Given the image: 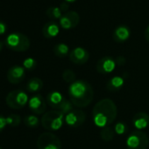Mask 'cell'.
<instances>
[{"label": "cell", "instance_id": "obj_20", "mask_svg": "<svg viewBox=\"0 0 149 149\" xmlns=\"http://www.w3.org/2000/svg\"><path fill=\"white\" fill-rule=\"evenodd\" d=\"M54 53L55 56L59 58H64L68 55H69V47L64 44V43H59L54 45Z\"/></svg>", "mask_w": 149, "mask_h": 149}, {"label": "cell", "instance_id": "obj_3", "mask_svg": "<svg viewBox=\"0 0 149 149\" xmlns=\"http://www.w3.org/2000/svg\"><path fill=\"white\" fill-rule=\"evenodd\" d=\"M30 39L28 37L20 32H13L9 34L5 40L4 45L11 51L23 52L30 48Z\"/></svg>", "mask_w": 149, "mask_h": 149}, {"label": "cell", "instance_id": "obj_25", "mask_svg": "<svg viewBox=\"0 0 149 149\" xmlns=\"http://www.w3.org/2000/svg\"><path fill=\"white\" fill-rule=\"evenodd\" d=\"M62 79L63 80L66 82V83H73L76 81V73L70 70V69H67L65 70L63 72H62Z\"/></svg>", "mask_w": 149, "mask_h": 149}, {"label": "cell", "instance_id": "obj_28", "mask_svg": "<svg viewBox=\"0 0 149 149\" xmlns=\"http://www.w3.org/2000/svg\"><path fill=\"white\" fill-rule=\"evenodd\" d=\"M114 131L117 134L119 135H122V134H125L126 132H127V126L125 122L123 121H119L118 122L116 125H115V127H114Z\"/></svg>", "mask_w": 149, "mask_h": 149}, {"label": "cell", "instance_id": "obj_4", "mask_svg": "<svg viewBox=\"0 0 149 149\" xmlns=\"http://www.w3.org/2000/svg\"><path fill=\"white\" fill-rule=\"evenodd\" d=\"M65 121V115L59 110H53L46 113L41 117L42 127L49 131H57L62 127Z\"/></svg>", "mask_w": 149, "mask_h": 149}, {"label": "cell", "instance_id": "obj_29", "mask_svg": "<svg viewBox=\"0 0 149 149\" xmlns=\"http://www.w3.org/2000/svg\"><path fill=\"white\" fill-rule=\"evenodd\" d=\"M6 126H7L6 118L4 116H3L2 114H0V132H2L5 128Z\"/></svg>", "mask_w": 149, "mask_h": 149}, {"label": "cell", "instance_id": "obj_6", "mask_svg": "<svg viewBox=\"0 0 149 149\" xmlns=\"http://www.w3.org/2000/svg\"><path fill=\"white\" fill-rule=\"evenodd\" d=\"M6 104L12 109H21L29 101L27 94L22 90H14L6 96Z\"/></svg>", "mask_w": 149, "mask_h": 149}, {"label": "cell", "instance_id": "obj_2", "mask_svg": "<svg viewBox=\"0 0 149 149\" xmlns=\"http://www.w3.org/2000/svg\"><path fill=\"white\" fill-rule=\"evenodd\" d=\"M68 95L72 104L79 108L88 107L94 98V90L91 85L83 79L71 83L68 87Z\"/></svg>", "mask_w": 149, "mask_h": 149}, {"label": "cell", "instance_id": "obj_11", "mask_svg": "<svg viewBox=\"0 0 149 149\" xmlns=\"http://www.w3.org/2000/svg\"><path fill=\"white\" fill-rule=\"evenodd\" d=\"M116 65H117L116 60L110 56H106L97 61L96 67H97V71L99 73L109 74L115 70Z\"/></svg>", "mask_w": 149, "mask_h": 149}, {"label": "cell", "instance_id": "obj_26", "mask_svg": "<svg viewBox=\"0 0 149 149\" xmlns=\"http://www.w3.org/2000/svg\"><path fill=\"white\" fill-rule=\"evenodd\" d=\"M73 106L74 105L72 104V102L70 101V100H65L58 110L60 112H61L64 115H66V114H68L69 112H71L73 110Z\"/></svg>", "mask_w": 149, "mask_h": 149}, {"label": "cell", "instance_id": "obj_24", "mask_svg": "<svg viewBox=\"0 0 149 149\" xmlns=\"http://www.w3.org/2000/svg\"><path fill=\"white\" fill-rule=\"evenodd\" d=\"M6 118V122H7V125L10 126V127H18L20 122H21V118L19 115L18 114H15V113H11V114H9L8 116L5 117Z\"/></svg>", "mask_w": 149, "mask_h": 149}, {"label": "cell", "instance_id": "obj_8", "mask_svg": "<svg viewBox=\"0 0 149 149\" xmlns=\"http://www.w3.org/2000/svg\"><path fill=\"white\" fill-rule=\"evenodd\" d=\"M86 120V114L80 109H73L68 114L65 115V122L68 126L76 128L81 127Z\"/></svg>", "mask_w": 149, "mask_h": 149}, {"label": "cell", "instance_id": "obj_31", "mask_svg": "<svg viewBox=\"0 0 149 149\" xmlns=\"http://www.w3.org/2000/svg\"><path fill=\"white\" fill-rule=\"evenodd\" d=\"M115 60H116V64L119 65H123L126 63V59H125L123 57H119V58H117V59H115Z\"/></svg>", "mask_w": 149, "mask_h": 149}, {"label": "cell", "instance_id": "obj_15", "mask_svg": "<svg viewBox=\"0 0 149 149\" xmlns=\"http://www.w3.org/2000/svg\"><path fill=\"white\" fill-rule=\"evenodd\" d=\"M60 32V25L55 21H49L44 24L42 28V34L46 38H55Z\"/></svg>", "mask_w": 149, "mask_h": 149}, {"label": "cell", "instance_id": "obj_21", "mask_svg": "<svg viewBox=\"0 0 149 149\" xmlns=\"http://www.w3.org/2000/svg\"><path fill=\"white\" fill-rule=\"evenodd\" d=\"M115 131L112 127H105L103 128H101L100 130V137L101 139L105 141V142H110L112 141L114 137H115Z\"/></svg>", "mask_w": 149, "mask_h": 149}, {"label": "cell", "instance_id": "obj_19", "mask_svg": "<svg viewBox=\"0 0 149 149\" xmlns=\"http://www.w3.org/2000/svg\"><path fill=\"white\" fill-rule=\"evenodd\" d=\"M42 87H43V81L39 78H32L31 79L28 80L25 86L27 92L34 94L39 93L42 89Z\"/></svg>", "mask_w": 149, "mask_h": 149}, {"label": "cell", "instance_id": "obj_14", "mask_svg": "<svg viewBox=\"0 0 149 149\" xmlns=\"http://www.w3.org/2000/svg\"><path fill=\"white\" fill-rule=\"evenodd\" d=\"M131 36L130 28L126 25H119L115 28L112 33L113 40L117 43H124Z\"/></svg>", "mask_w": 149, "mask_h": 149}, {"label": "cell", "instance_id": "obj_33", "mask_svg": "<svg viewBox=\"0 0 149 149\" xmlns=\"http://www.w3.org/2000/svg\"><path fill=\"white\" fill-rule=\"evenodd\" d=\"M145 38L147 39V41L149 42V25L145 30Z\"/></svg>", "mask_w": 149, "mask_h": 149}, {"label": "cell", "instance_id": "obj_34", "mask_svg": "<svg viewBox=\"0 0 149 149\" xmlns=\"http://www.w3.org/2000/svg\"><path fill=\"white\" fill-rule=\"evenodd\" d=\"M4 44L3 42H1V41H0V52L3 50V48H4Z\"/></svg>", "mask_w": 149, "mask_h": 149}, {"label": "cell", "instance_id": "obj_22", "mask_svg": "<svg viewBox=\"0 0 149 149\" xmlns=\"http://www.w3.org/2000/svg\"><path fill=\"white\" fill-rule=\"evenodd\" d=\"M62 10H61L60 7H55V6H50L49 8H47L46 14L47 16L53 19V20H56V19H60L61 17L62 14Z\"/></svg>", "mask_w": 149, "mask_h": 149}, {"label": "cell", "instance_id": "obj_36", "mask_svg": "<svg viewBox=\"0 0 149 149\" xmlns=\"http://www.w3.org/2000/svg\"><path fill=\"white\" fill-rule=\"evenodd\" d=\"M0 149H2V148H1V147H0Z\"/></svg>", "mask_w": 149, "mask_h": 149}, {"label": "cell", "instance_id": "obj_18", "mask_svg": "<svg viewBox=\"0 0 149 149\" xmlns=\"http://www.w3.org/2000/svg\"><path fill=\"white\" fill-rule=\"evenodd\" d=\"M125 84V79L120 76L112 77L106 84V88L110 92H117L120 90Z\"/></svg>", "mask_w": 149, "mask_h": 149}, {"label": "cell", "instance_id": "obj_1", "mask_svg": "<svg viewBox=\"0 0 149 149\" xmlns=\"http://www.w3.org/2000/svg\"><path fill=\"white\" fill-rule=\"evenodd\" d=\"M117 115V106L111 99H103L99 100L92 110L93 121L97 127L101 128L112 125L115 121Z\"/></svg>", "mask_w": 149, "mask_h": 149}, {"label": "cell", "instance_id": "obj_16", "mask_svg": "<svg viewBox=\"0 0 149 149\" xmlns=\"http://www.w3.org/2000/svg\"><path fill=\"white\" fill-rule=\"evenodd\" d=\"M65 100H66L65 97L59 92H51L47 96V104L51 107H53L56 110H58L60 108V107L61 106V104L63 103V101Z\"/></svg>", "mask_w": 149, "mask_h": 149}, {"label": "cell", "instance_id": "obj_12", "mask_svg": "<svg viewBox=\"0 0 149 149\" xmlns=\"http://www.w3.org/2000/svg\"><path fill=\"white\" fill-rule=\"evenodd\" d=\"M90 54L83 47H76L69 53V59L76 65H83L88 62Z\"/></svg>", "mask_w": 149, "mask_h": 149}, {"label": "cell", "instance_id": "obj_13", "mask_svg": "<svg viewBox=\"0 0 149 149\" xmlns=\"http://www.w3.org/2000/svg\"><path fill=\"white\" fill-rule=\"evenodd\" d=\"M25 78V69L20 65H13L7 72V79L11 84H18Z\"/></svg>", "mask_w": 149, "mask_h": 149}, {"label": "cell", "instance_id": "obj_30", "mask_svg": "<svg viewBox=\"0 0 149 149\" xmlns=\"http://www.w3.org/2000/svg\"><path fill=\"white\" fill-rule=\"evenodd\" d=\"M6 29H7L6 24L4 22H3V21L0 20V35L4 34L6 32Z\"/></svg>", "mask_w": 149, "mask_h": 149}, {"label": "cell", "instance_id": "obj_23", "mask_svg": "<svg viewBox=\"0 0 149 149\" xmlns=\"http://www.w3.org/2000/svg\"><path fill=\"white\" fill-rule=\"evenodd\" d=\"M24 123L26 127H28L30 128H36L40 124V120L36 115L30 114V115H27L25 117Z\"/></svg>", "mask_w": 149, "mask_h": 149}, {"label": "cell", "instance_id": "obj_10", "mask_svg": "<svg viewBox=\"0 0 149 149\" xmlns=\"http://www.w3.org/2000/svg\"><path fill=\"white\" fill-rule=\"evenodd\" d=\"M28 107L30 111L34 114H42L46 111V100L44 98L39 94H33L28 101Z\"/></svg>", "mask_w": 149, "mask_h": 149}, {"label": "cell", "instance_id": "obj_32", "mask_svg": "<svg viewBox=\"0 0 149 149\" xmlns=\"http://www.w3.org/2000/svg\"><path fill=\"white\" fill-rule=\"evenodd\" d=\"M60 8H61V10L65 13V12H67V11H68V4L67 3H61V6H60Z\"/></svg>", "mask_w": 149, "mask_h": 149}, {"label": "cell", "instance_id": "obj_5", "mask_svg": "<svg viewBox=\"0 0 149 149\" xmlns=\"http://www.w3.org/2000/svg\"><path fill=\"white\" fill-rule=\"evenodd\" d=\"M148 145V136L142 130L133 131L126 139L127 149H147Z\"/></svg>", "mask_w": 149, "mask_h": 149}, {"label": "cell", "instance_id": "obj_9", "mask_svg": "<svg viewBox=\"0 0 149 149\" xmlns=\"http://www.w3.org/2000/svg\"><path fill=\"white\" fill-rule=\"evenodd\" d=\"M79 22H80V16L76 11L74 10L65 12L59 19L60 25L64 30H70L76 27Z\"/></svg>", "mask_w": 149, "mask_h": 149}, {"label": "cell", "instance_id": "obj_17", "mask_svg": "<svg viewBox=\"0 0 149 149\" xmlns=\"http://www.w3.org/2000/svg\"><path fill=\"white\" fill-rule=\"evenodd\" d=\"M133 123L135 128L138 130H143L149 126V115L143 112L138 113L134 115Z\"/></svg>", "mask_w": 149, "mask_h": 149}, {"label": "cell", "instance_id": "obj_7", "mask_svg": "<svg viewBox=\"0 0 149 149\" xmlns=\"http://www.w3.org/2000/svg\"><path fill=\"white\" fill-rule=\"evenodd\" d=\"M38 149H61V140L52 133H43L37 140Z\"/></svg>", "mask_w": 149, "mask_h": 149}, {"label": "cell", "instance_id": "obj_27", "mask_svg": "<svg viewBox=\"0 0 149 149\" xmlns=\"http://www.w3.org/2000/svg\"><path fill=\"white\" fill-rule=\"evenodd\" d=\"M36 66H37V61L32 58H27L23 61V67L25 70L32 71L36 68Z\"/></svg>", "mask_w": 149, "mask_h": 149}, {"label": "cell", "instance_id": "obj_35", "mask_svg": "<svg viewBox=\"0 0 149 149\" xmlns=\"http://www.w3.org/2000/svg\"><path fill=\"white\" fill-rule=\"evenodd\" d=\"M66 2H68V3H74V2H76V1H77V0H65Z\"/></svg>", "mask_w": 149, "mask_h": 149}]
</instances>
